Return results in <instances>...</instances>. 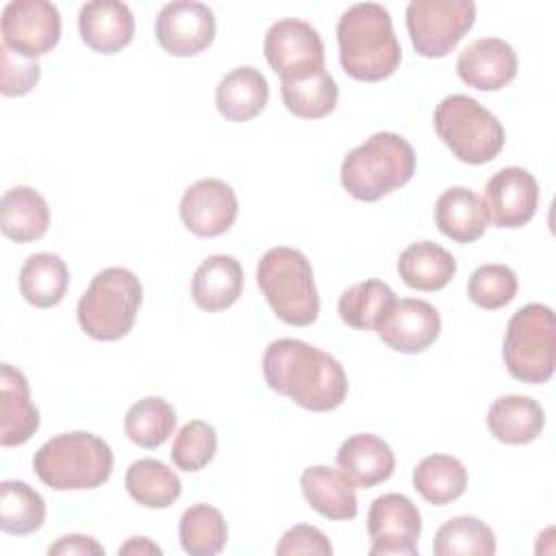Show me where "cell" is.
<instances>
[{
  "instance_id": "obj_18",
  "label": "cell",
  "mask_w": 556,
  "mask_h": 556,
  "mask_svg": "<svg viewBox=\"0 0 556 556\" xmlns=\"http://www.w3.org/2000/svg\"><path fill=\"white\" fill-rule=\"evenodd\" d=\"M78 33L93 52L115 54L132 41L135 17L126 2L93 0L80 7Z\"/></svg>"
},
{
  "instance_id": "obj_37",
  "label": "cell",
  "mask_w": 556,
  "mask_h": 556,
  "mask_svg": "<svg viewBox=\"0 0 556 556\" xmlns=\"http://www.w3.org/2000/svg\"><path fill=\"white\" fill-rule=\"evenodd\" d=\"M519 282L517 274L502 263H486L480 265L467 282V295L469 300L486 311H497L506 304H510L517 295Z\"/></svg>"
},
{
  "instance_id": "obj_19",
  "label": "cell",
  "mask_w": 556,
  "mask_h": 556,
  "mask_svg": "<svg viewBox=\"0 0 556 556\" xmlns=\"http://www.w3.org/2000/svg\"><path fill=\"white\" fill-rule=\"evenodd\" d=\"M337 467L354 489H374L393 476L395 454L378 434L358 432L341 443L337 452Z\"/></svg>"
},
{
  "instance_id": "obj_25",
  "label": "cell",
  "mask_w": 556,
  "mask_h": 556,
  "mask_svg": "<svg viewBox=\"0 0 556 556\" xmlns=\"http://www.w3.org/2000/svg\"><path fill=\"white\" fill-rule=\"evenodd\" d=\"M486 426L497 441L506 445H526L543 432L545 410L528 395H502L489 406Z\"/></svg>"
},
{
  "instance_id": "obj_5",
  "label": "cell",
  "mask_w": 556,
  "mask_h": 556,
  "mask_svg": "<svg viewBox=\"0 0 556 556\" xmlns=\"http://www.w3.org/2000/svg\"><path fill=\"white\" fill-rule=\"evenodd\" d=\"M256 282L280 321L302 328L317 319L319 293L304 252L287 245L267 250L256 265Z\"/></svg>"
},
{
  "instance_id": "obj_29",
  "label": "cell",
  "mask_w": 556,
  "mask_h": 556,
  "mask_svg": "<svg viewBox=\"0 0 556 556\" xmlns=\"http://www.w3.org/2000/svg\"><path fill=\"white\" fill-rule=\"evenodd\" d=\"M124 484L128 495L146 508H167L182 493V482L176 471L159 458L135 460L126 469Z\"/></svg>"
},
{
  "instance_id": "obj_11",
  "label": "cell",
  "mask_w": 556,
  "mask_h": 556,
  "mask_svg": "<svg viewBox=\"0 0 556 556\" xmlns=\"http://www.w3.org/2000/svg\"><path fill=\"white\" fill-rule=\"evenodd\" d=\"M2 46L11 52L37 59L61 39V13L48 0H11L0 17Z\"/></svg>"
},
{
  "instance_id": "obj_10",
  "label": "cell",
  "mask_w": 556,
  "mask_h": 556,
  "mask_svg": "<svg viewBox=\"0 0 556 556\" xmlns=\"http://www.w3.org/2000/svg\"><path fill=\"white\" fill-rule=\"evenodd\" d=\"M263 54L280 80H300L326 70V50L319 33L298 17L278 20L267 28Z\"/></svg>"
},
{
  "instance_id": "obj_17",
  "label": "cell",
  "mask_w": 556,
  "mask_h": 556,
  "mask_svg": "<svg viewBox=\"0 0 556 556\" xmlns=\"http://www.w3.org/2000/svg\"><path fill=\"white\" fill-rule=\"evenodd\" d=\"M517 54L500 37H480L465 46L456 59L460 80L480 91L504 89L517 76Z\"/></svg>"
},
{
  "instance_id": "obj_28",
  "label": "cell",
  "mask_w": 556,
  "mask_h": 556,
  "mask_svg": "<svg viewBox=\"0 0 556 556\" xmlns=\"http://www.w3.org/2000/svg\"><path fill=\"white\" fill-rule=\"evenodd\" d=\"M20 293L37 308L56 306L70 287V269L59 254L39 252L24 261L20 269Z\"/></svg>"
},
{
  "instance_id": "obj_8",
  "label": "cell",
  "mask_w": 556,
  "mask_h": 556,
  "mask_svg": "<svg viewBox=\"0 0 556 556\" xmlns=\"http://www.w3.org/2000/svg\"><path fill=\"white\" fill-rule=\"evenodd\" d=\"M502 356L515 380L526 384L547 382L556 367L554 311L539 302L521 306L508 319Z\"/></svg>"
},
{
  "instance_id": "obj_42",
  "label": "cell",
  "mask_w": 556,
  "mask_h": 556,
  "mask_svg": "<svg viewBox=\"0 0 556 556\" xmlns=\"http://www.w3.org/2000/svg\"><path fill=\"white\" fill-rule=\"evenodd\" d=\"M117 552L119 554H161L163 549L146 536H132Z\"/></svg>"
},
{
  "instance_id": "obj_30",
  "label": "cell",
  "mask_w": 556,
  "mask_h": 556,
  "mask_svg": "<svg viewBox=\"0 0 556 556\" xmlns=\"http://www.w3.org/2000/svg\"><path fill=\"white\" fill-rule=\"evenodd\" d=\"M413 486L428 504L445 506L465 493L467 469L450 454H430L413 469Z\"/></svg>"
},
{
  "instance_id": "obj_7",
  "label": "cell",
  "mask_w": 556,
  "mask_h": 556,
  "mask_svg": "<svg viewBox=\"0 0 556 556\" xmlns=\"http://www.w3.org/2000/svg\"><path fill=\"white\" fill-rule=\"evenodd\" d=\"M434 130L452 154L469 165L493 161L506 143L502 122L465 93H452L437 104Z\"/></svg>"
},
{
  "instance_id": "obj_14",
  "label": "cell",
  "mask_w": 556,
  "mask_h": 556,
  "mask_svg": "<svg viewBox=\"0 0 556 556\" xmlns=\"http://www.w3.org/2000/svg\"><path fill=\"white\" fill-rule=\"evenodd\" d=\"M239 215L235 189L219 178H200L189 185L180 200V219L195 237H219L230 230Z\"/></svg>"
},
{
  "instance_id": "obj_13",
  "label": "cell",
  "mask_w": 556,
  "mask_h": 556,
  "mask_svg": "<svg viewBox=\"0 0 556 556\" xmlns=\"http://www.w3.org/2000/svg\"><path fill=\"white\" fill-rule=\"evenodd\" d=\"M159 46L172 56H195L204 52L217 33L213 11L195 0L167 2L154 22Z\"/></svg>"
},
{
  "instance_id": "obj_4",
  "label": "cell",
  "mask_w": 556,
  "mask_h": 556,
  "mask_svg": "<svg viewBox=\"0 0 556 556\" xmlns=\"http://www.w3.org/2000/svg\"><path fill=\"white\" fill-rule=\"evenodd\" d=\"M33 469L54 491L98 489L113 473V452L93 432H63L48 439L35 452Z\"/></svg>"
},
{
  "instance_id": "obj_31",
  "label": "cell",
  "mask_w": 556,
  "mask_h": 556,
  "mask_svg": "<svg viewBox=\"0 0 556 556\" xmlns=\"http://www.w3.org/2000/svg\"><path fill=\"white\" fill-rule=\"evenodd\" d=\"M46 521L43 497L22 480L0 482V528L7 534L26 536Z\"/></svg>"
},
{
  "instance_id": "obj_3",
  "label": "cell",
  "mask_w": 556,
  "mask_h": 556,
  "mask_svg": "<svg viewBox=\"0 0 556 556\" xmlns=\"http://www.w3.org/2000/svg\"><path fill=\"white\" fill-rule=\"evenodd\" d=\"M417 167L413 146L397 132H374L341 161L343 189L361 200L376 202L404 187Z\"/></svg>"
},
{
  "instance_id": "obj_12",
  "label": "cell",
  "mask_w": 556,
  "mask_h": 556,
  "mask_svg": "<svg viewBox=\"0 0 556 556\" xmlns=\"http://www.w3.org/2000/svg\"><path fill=\"white\" fill-rule=\"evenodd\" d=\"M367 532L371 539L369 556H415L419 552L421 513L410 497L384 493L369 506Z\"/></svg>"
},
{
  "instance_id": "obj_41",
  "label": "cell",
  "mask_w": 556,
  "mask_h": 556,
  "mask_svg": "<svg viewBox=\"0 0 556 556\" xmlns=\"http://www.w3.org/2000/svg\"><path fill=\"white\" fill-rule=\"evenodd\" d=\"M50 556H102L104 547L87 534H63L48 547Z\"/></svg>"
},
{
  "instance_id": "obj_26",
  "label": "cell",
  "mask_w": 556,
  "mask_h": 556,
  "mask_svg": "<svg viewBox=\"0 0 556 556\" xmlns=\"http://www.w3.org/2000/svg\"><path fill=\"white\" fill-rule=\"evenodd\" d=\"M50 226V206L33 187L17 185L4 191L0 202V228L17 243L41 239Z\"/></svg>"
},
{
  "instance_id": "obj_36",
  "label": "cell",
  "mask_w": 556,
  "mask_h": 556,
  "mask_svg": "<svg viewBox=\"0 0 556 556\" xmlns=\"http://www.w3.org/2000/svg\"><path fill=\"white\" fill-rule=\"evenodd\" d=\"M178 536L187 554L213 556L224 549L228 541V526L215 506L193 504L180 515Z\"/></svg>"
},
{
  "instance_id": "obj_33",
  "label": "cell",
  "mask_w": 556,
  "mask_h": 556,
  "mask_svg": "<svg viewBox=\"0 0 556 556\" xmlns=\"http://www.w3.org/2000/svg\"><path fill=\"white\" fill-rule=\"evenodd\" d=\"M280 96L289 113L300 119H319L334 111L339 87L324 70L300 80H280Z\"/></svg>"
},
{
  "instance_id": "obj_15",
  "label": "cell",
  "mask_w": 556,
  "mask_h": 556,
  "mask_svg": "<svg viewBox=\"0 0 556 556\" xmlns=\"http://www.w3.org/2000/svg\"><path fill=\"white\" fill-rule=\"evenodd\" d=\"M376 332L387 348L402 354H417L439 339L441 315L426 300L402 298L382 313Z\"/></svg>"
},
{
  "instance_id": "obj_32",
  "label": "cell",
  "mask_w": 556,
  "mask_h": 556,
  "mask_svg": "<svg viewBox=\"0 0 556 556\" xmlns=\"http://www.w3.org/2000/svg\"><path fill=\"white\" fill-rule=\"evenodd\" d=\"M495 549V532L482 519L469 515L447 519L432 541L437 556H493Z\"/></svg>"
},
{
  "instance_id": "obj_16",
  "label": "cell",
  "mask_w": 556,
  "mask_h": 556,
  "mask_svg": "<svg viewBox=\"0 0 556 556\" xmlns=\"http://www.w3.org/2000/svg\"><path fill=\"white\" fill-rule=\"evenodd\" d=\"M539 182L536 178L517 165L495 172L484 185V206L489 222L497 228H521L539 208Z\"/></svg>"
},
{
  "instance_id": "obj_20",
  "label": "cell",
  "mask_w": 556,
  "mask_h": 556,
  "mask_svg": "<svg viewBox=\"0 0 556 556\" xmlns=\"http://www.w3.org/2000/svg\"><path fill=\"white\" fill-rule=\"evenodd\" d=\"M0 445H24L39 430V410L30 400L26 376L11 363L0 367Z\"/></svg>"
},
{
  "instance_id": "obj_34",
  "label": "cell",
  "mask_w": 556,
  "mask_h": 556,
  "mask_svg": "<svg viewBox=\"0 0 556 556\" xmlns=\"http://www.w3.org/2000/svg\"><path fill=\"white\" fill-rule=\"evenodd\" d=\"M395 302L393 289L376 278L348 287L339 298V317L354 330H376L382 313Z\"/></svg>"
},
{
  "instance_id": "obj_39",
  "label": "cell",
  "mask_w": 556,
  "mask_h": 556,
  "mask_svg": "<svg viewBox=\"0 0 556 556\" xmlns=\"http://www.w3.org/2000/svg\"><path fill=\"white\" fill-rule=\"evenodd\" d=\"M41 67L37 59H26L9 48H0V91L7 98L26 96L39 83Z\"/></svg>"
},
{
  "instance_id": "obj_22",
  "label": "cell",
  "mask_w": 556,
  "mask_h": 556,
  "mask_svg": "<svg viewBox=\"0 0 556 556\" xmlns=\"http://www.w3.org/2000/svg\"><path fill=\"white\" fill-rule=\"evenodd\" d=\"M302 493L313 510L332 521H348L358 515L354 484L328 465L306 467L300 476Z\"/></svg>"
},
{
  "instance_id": "obj_27",
  "label": "cell",
  "mask_w": 556,
  "mask_h": 556,
  "mask_svg": "<svg viewBox=\"0 0 556 556\" xmlns=\"http://www.w3.org/2000/svg\"><path fill=\"white\" fill-rule=\"evenodd\" d=\"M456 258L434 241L410 243L397 261L402 282L417 291H441L456 274Z\"/></svg>"
},
{
  "instance_id": "obj_1",
  "label": "cell",
  "mask_w": 556,
  "mask_h": 556,
  "mask_svg": "<svg viewBox=\"0 0 556 556\" xmlns=\"http://www.w3.org/2000/svg\"><path fill=\"white\" fill-rule=\"evenodd\" d=\"M263 376L271 391L287 395L306 410H334L348 397L343 365L300 339L271 341L263 354Z\"/></svg>"
},
{
  "instance_id": "obj_6",
  "label": "cell",
  "mask_w": 556,
  "mask_h": 556,
  "mask_svg": "<svg viewBox=\"0 0 556 556\" xmlns=\"http://www.w3.org/2000/svg\"><path fill=\"white\" fill-rule=\"evenodd\" d=\"M141 300V280L130 269L106 267L91 278L80 295L78 324L96 341H117L132 330Z\"/></svg>"
},
{
  "instance_id": "obj_23",
  "label": "cell",
  "mask_w": 556,
  "mask_h": 556,
  "mask_svg": "<svg viewBox=\"0 0 556 556\" xmlns=\"http://www.w3.org/2000/svg\"><path fill=\"white\" fill-rule=\"evenodd\" d=\"M269 100V85L261 70L239 65L215 87V106L226 122H248L256 117Z\"/></svg>"
},
{
  "instance_id": "obj_9",
  "label": "cell",
  "mask_w": 556,
  "mask_h": 556,
  "mask_svg": "<svg viewBox=\"0 0 556 556\" xmlns=\"http://www.w3.org/2000/svg\"><path fill=\"white\" fill-rule=\"evenodd\" d=\"M476 22L473 0H410L406 30L417 54L447 56Z\"/></svg>"
},
{
  "instance_id": "obj_21",
  "label": "cell",
  "mask_w": 556,
  "mask_h": 556,
  "mask_svg": "<svg viewBox=\"0 0 556 556\" xmlns=\"http://www.w3.org/2000/svg\"><path fill=\"white\" fill-rule=\"evenodd\" d=\"M243 291L241 263L230 254H213L200 263L191 278V298L198 308L219 313L230 308Z\"/></svg>"
},
{
  "instance_id": "obj_24",
  "label": "cell",
  "mask_w": 556,
  "mask_h": 556,
  "mask_svg": "<svg viewBox=\"0 0 556 556\" xmlns=\"http://www.w3.org/2000/svg\"><path fill=\"white\" fill-rule=\"evenodd\" d=\"M434 224L447 239L471 243L484 235L489 213L482 198L469 187H450L434 204Z\"/></svg>"
},
{
  "instance_id": "obj_2",
  "label": "cell",
  "mask_w": 556,
  "mask_h": 556,
  "mask_svg": "<svg viewBox=\"0 0 556 556\" xmlns=\"http://www.w3.org/2000/svg\"><path fill=\"white\" fill-rule=\"evenodd\" d=\"M339 61L354 80L376 83L389 78L402 61L391 13L378 2H358L337 22Z\"/></svg>"
},
{
  "instance_id": "obj_38",
  "label": "cell",
  "mask_w": 556,
  "mask_h": 556,
  "mask_svg": "<svg viewBox=\"0 0 556 556\" xmlns=\"http://www.w3.org/2000/svg\"><path fill=\"white\" fill-rule=\"evenodd\" d=\"M217 452V430L204 419L187 421L174 437L172 463L182 471L204 469Z\"/></svg>"
},
{
  "instance_id": "obj_40",
  "label": "cell",
  "mask_w": 556,
  "mask_h": 556,
  "mask_svg": "<svg viewBox=\"0 0 556 556\" xmlns=\"http://www.w3.org/2000/svg\"><path fill=\"white\" fill-rule=\"evenodd\" d=\"M276 554L287 556V554H319V556H330L332 554V543L330 539L315 526L298 523L289 528L280 543L276 545Z\"/></svg>"
},
{
  "instance_id": "obj_35",
  "label": "cell",
  "mask_w": 556,
  "mask_h": 556,
  "mask_svg": "<svg viewBox=\"0 0 556 556\" xmlns=\"http://www.w3.org/2000/svg\"><path fill=\"white\" fill-rule=\"evenodd\" d=\"M176 428V410L163 397H143L135 402L124 417L126 437L146 450L161 447Z\"/></svg>"
}]
</instances>
